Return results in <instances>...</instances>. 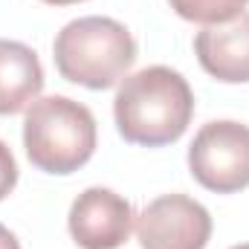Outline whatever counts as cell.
I'll use <instances>...</instances> for the list:
<instances>
[{"mask_svg":"<svg viewBox=\"0 0 249 249\" xmlns=\"http://www.w3.org/2000/svg\"><path fill=\"white\" fill-rule=\"evenodd\" d=\"M113 116L124 142L160 148L177 142L194 116V93L188 81L171 67H145L122 78Z\"/></svg>","mask_w":249,"mask_h":249,"instance_id":"cell-1","label":"cell"},{"mask_svg":"<svg viewBox=\"0 0 249 249\" xmlns=\"http://www.w3.org/2000/svg\"><path fill=\"white\" fill-rule=\"evenodd\" d=\"M61 78L87 90L116 87L136 61V41L113 18L90 15L70 20L53 44Z\"/></svg>","mask_w":249,"mask_h":249,"instance_id":"cell-2","label":"cell"},{"mask_svg":"<svg viewBox=\"0 0 249 249\" xmlns=\"http://www.w3.org/2000/svg\"><path fill=\"white\" fill-rule=\"evenodd\" d=\"M23 148L35 168L72 174L96 151V119L90 107L67 96L35 99L23 116Z\"/></svg>","mask_w":249,"mask_h":249,"instance_id":"cell-3","label":"cell"},{"mask_svg":"<svg viewBox=\"0 0 249 249\" xmlns=\"http://www.w3.org/2000/svg\"><path fill=\"white\" fill-rule=\"evenodd\" d=\"M191 177L214 194L249 186V127L232 119L203 124L188 148Z\"/></svg>","mask_w":249,"mask_h":249,"instance_id":"cell-4","label":"cell"},{"mask_svg":"<svg viewBox=\"0 0 249 249\" xmlns=\"http://www.w3.org/2000/svg\"><path fill=\"white\" fill-rule=\"evenodd\" d=\"M142 249H206L212 238V214L186 194L157 197L136 217Z\"/></svg>","mask_w":249,"mask_h":249,"instance_id":"cell-5","label":"cell"},{"mask_svg":"<svg viewBox=\"0 0 249 249\" xmlns=\"http://www.w3.org/2000/svg\"><path fill=\"white\" fill-rule=\"evenodd\" d=\"M70 235L81 249H119L136 223L133 206L110 188H87L70 206Z\"/></svg>","mask_w":249,"mask_h":249,"instance_id":"cell-6","label":"cell"},{"mask_svg":"<svg viewBox=\"0 0 249 249\" xmlns=\"http://www.w3.org/2000/svg\"><path fill=\"white\" fill-rule=\"evenodd\" d=\"M194 53L212 78L226 84L249 81V12L226 23L203 26L194 38Z\"/></svg>","mask_w":249,"mask_h":249,"instance_id":"cell-7","label":"cell"},{"mask_svg":"<svg viewBox=\"0 0 249 249\" xmlns=\"http://www.w3.org/2000/svg\"><path fill=\"white\" fill-rule=\"evenodd\" d=\"M44 90V67L35 50L0 38V116L26 110Z\"/></svg>","mask_w":249,"mask_h":249,"instance_id":"cell-8","label":"cell"},{"mask_svg":"<svg viewBox=\"0 0 249 249\" xmlns=\"http://www.w3.org/2000/svg\"><path fill=\"white\" fill-rule=\"evenodd\" d=\"M168 3L183 20L203 23V26L226 23L249 6V0H168Z\"/></svg>","mask_w":249,"mask_h":249,"instance_id":"cell-9","label":"cell"},{"mask_svg":"<svg viewBox=\"0 0 249 249\" xmlns=\"http://www.w3.org/2000/svg\"><path fill=\"white\" fill-rule=\"evenodd\" d=\"M18 186V162L9 151V145L0 139V200L12 194V188Z\"/></svg>","mask_w":249,"mask_h":249,"instance_id":"cell-10","label":"cell"},{"mask_svg":"<svg viewBox=\"0 0 249 249\" xmlns=\"http://www.w3.org/2000/svg\"><path fill=\"white\" fill-rule=\"evenodd\" d=\"M0 249H20V244H18V238L0 223Z\"/></svg>","mask_w":249,"mask_h":249,"instance_id":"cell-11","label":"cell"},{"mask_svg":"<svg viewBox=\"0 0 249 249\" xmlns=\"http://www.w3.org/2000/svg\"><path fill=\"white\" fill-rule=\"evenodd\" d=\"M50 6H70V3H81V0H44Z\"/></svg>","mask_w":249,"mask_h":249,"instance_id":"cell-12","label":"cell"},{"mask_svg":"<svg viewBox=\"0 0 249 249\" xmlns=\"http://www.w3.org/2000/svg\"><path fill=\"white\" fill-rule=\"evenodd\" d=\"M232 249H249V244H241V247H232Z\"/></svg>","mask_w":249,"mask_h":249,"instance_id":"cell-13","label":"cell"}]
</instances>
